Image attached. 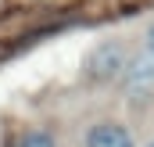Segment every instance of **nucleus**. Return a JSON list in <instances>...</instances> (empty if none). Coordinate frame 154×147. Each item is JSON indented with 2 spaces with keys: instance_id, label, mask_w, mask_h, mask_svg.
Returning a JSON list of instances; mask_svg holds the SVG:
<instances>
[{
  "instance_id": "nucleus-5",
  "label": "nucleus",
  "mask_w": 154,
  "mask_h": 147,
  "mask_svg": "<svg viewBox=\"0 0 154 147\" xmlns=\"http://www.w3.org/2000/svg\"><path fill=\"white\" fill-rule=\"evenodd\" d=\"M151 147H154V144H151Z\"/></svg>"
},
{
  "instance_id": "nucleus-3",
  "label": "nucleus",
  "mask_w": 154,
  "mask_h": 147,
  "mask_svg": "<svg viewBox=\"0 0 154 147\" xmlns=\"http://www.w3.org/2000/svg\"><path fill=\"white\" fill-rule=\"evenodd\" d=\"M18 147H54V136L50 133H43V129H32V133H25Z\"/></svg>"
},
{
  "instance_id": "nucleus-1",
  "label": "nucleus",
  "mask_w": 154,
  "mask_h": 147,
  "mask_svg": "<svg viewBox=\"0 0 154 147\" xmlns=\"http://www.w3.org/2000/svg\"><path fill=\"white\" fill-rule=\"evenodd\" d=\"M118 72H125V50H122L118 43L97 47L93 58H90V75H97V79H111V75H118Z\"/></svg>"
},
{
  "instance_id": "nucleus-4",
  "label": "nucleus",
  "mask_w": 154,
  "mask_h": 147,
  "mask_svg": "<svg viewBox=\"0 0 154 147\" xmlns=\"http://www.w3.org/2000/svg\"><path fill=\"white\" fill-rule=\"evenodd\" d=\"M147 50L154 54V25H151V36H147Z\"/></svg>"
},
{
  "instance_id": "nucleus-2",
  "label": "nucleus",
  "mask_w": 154,
  "mask_h": 147,
  "mask_svg": "<svg viewBox=\"0 0 154 147\" xmlns=\"http://www.w3.org/2000/svg\"><path fill=\"white\" fill-rule=\"evenodd\" d=\"M86 147H133V136L115 122H104L86 133Z\"/></svg>"
}]
</instances>
